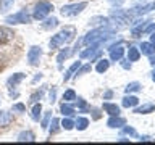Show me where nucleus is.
I'll list each match as a JSON object with an SVG mask.
<instances>
[{
  "instance_id": "obj_29",
  "label": "nucleus",
  "mask_w": 155,
  "mask_h": 145,
  "mask_svg": "<svg viewBox=\"0 0 155 145\" xmlns=\"http://www.w3.org/2000/svg\"><path fill=\"white\" fill-rule=\"evenodd\" d=\"M63 100H65V102H73V100H76V94H74V90H73V89L66 90L65 94H63Z\"/></svg>"
},
{
  "instance_id": "obj_25",
  "label": "nucleus",
  "mask_w": 155,
  "mask_h": 145,
  "mask_svg": "<svg viewBox=\"0 0 155 145\" xmlns=\"http://www.w3.org/2000/svg\"><path fill=\"white\" fill-rule=\"evenodd\" d=\"M61 127L65 129V130H71L73 127H74V121H73V119H70V118L66 116V118L61 121Z\"/></svg>"
},
{
  "instance_id": "obj_7",
  "label": "nucleus",
  "mask_w": 155,
  "mask_h": 145,
  "mask_svg": "<svg viewBox=\"0 0 155 145\" xmlns=\"http://www.w3.org/2000/svg\"><path fill=\"white\" fill-rule=\"evenodd\" d=\"M110 14H111L113 18H116V21H118V23H128V21H129V14H128V11H124V10H121V8L111 10Z\"/></svg>"
},
{
  "instance_id": "obj_10",
  "label": "nucleus",
  "mask_w": 155,
  "mask_h": 145,
  "mask_svg": "<svg viewBox=\"0 0 155 145\" xmlns=\"http://www.w3.org/2000/svg\"><path fill=\"white\" fill-rule=\"evenodd\" d=\"M137 103H139V98L134 97V95H126L123 98V106L124 108H134Z\"/></svg>"
},
{
  "instance_id": "obj_43",
  "label": "nucleus",
  "mask_w": 155,
  "mask_h": 145,
  "mask_svg": "<svg viewBox=\"0 0 155 145\" xmlns=\"http://www.w3.org/2000/svg\"><path fill=\"white\" fill-rule=\"evenodd\" d=\"M150 65L155 66V56H150Z\"/></svg>"
},
{
  "instance_id": "obj_38",
  "label": "nucleus",
  "mask_w": 155,
  "mask_h": 145,
  "mask_svg": "<svg viewBox=\"0 0 155 145\" xmlns=\"http://www.w3.org/2000/svg\"><path fill=\"white\" fill-rule=\"evenodd\" d=\"M48 95H50V102L53 103V102H55V95H57V90H55V87H53V89H50V92H48Z\"/></svg>"
},
{
  "instance_id": "obj_37",
  "label": "nucleus",
  "mask_w": 155,
  "mask_h": 145,
  "mask_svg": "<svg viewBox=\"0 0 155 145\" xmlns=\"http://www.w3.org/2000/svg\"><path fill=\"white\" fill-rule=\"evenodd\" d=\"M123 132H124V134H128V135H136V130H134L133 127H124V129H123Z\"/></svg>"
},
{
  "instance_id": "obj_18",
  "label": "nucleus",
  "mask_w": 155,
  "mask_h": 145,
  "mask_svg": "<svg viewBox=\"0 0 155 145\" xmlns=\"http://www.w3.org/2000/svg\"><path fill=\"white\" fill-rule=\"evenodd\" d=\"M140 56V52L137 47H129L128 50V61H137Z\"/></svg>"
},
{
  "instance_id": "obj_44",
  "label": "nucleus",
  "mask_w": 155,
  "mask_h": 145,
  "mask_svg": "<svg viewBox=\"0 0 155 145\" xmlns=\"http://www.w3.org/2000/svg\"><path fill=\"white\" fill-rule=\"evenodd\" d=\"M152 81L155 82V69H153V72H152Z\"/></svg>"
},
{
  "instance_id": "obj_22",
  "label": "nucleus",
  "mask_w": 155,
  "mask_h": 145,
  "mask_svg": "<svg viewBox=\"0 0 155 145\" xmlns=\"http://www.w3.org/2000/svg\"><path fill=\"white\" fill-rule=\"evenodd\" d=\"M41 111H42V105L41 103H36L32 106V111H31V118L34 121H39V118H41Z\"/></svg>"
},
{
  "instance_id": "obj_20",
  "label": "nucleus",
  "mask_w": 155,
  "mask_h": 145,
  "mask_svg": "<svg viewBox=\"0 0 155 145\" xmlns=\"http://www.w3.org/2000/svg\"><path fill=\"white\" fill-rule=\"evenodd\" d=\"M87 126H89V119H87V118H82V116H81V118H78V121L74 123V127H76L78 130H84Z\"/></svg>"
},
{
  "instance_id": "obj_2",
  "label": "nucleus",
  "mask_w": 155,
  "mask_h": 145,
  "mask_svg": "<svg viewBox=\"0 0 155 145\" xmlns=\"http://www.w3.org/2000/svg\"><path fill=\"white\" fill-rule=\"evenodd\" d=\"M53 10L52 3L45 2V0H41L36 7H34V11H32V18L37 19V21H42V19H45L48 16V13H50Z\"/></svg>"
},
{
  "instance_id": "obj_41",
  "label": "nucleus",
  "mask_w": 155,
  "mask_h": 145,
  "mask_svg": "<svg viewBox=\"0 0 155 145\" xmlns=\"http://www.w3.org/2000/svg\"><path fill=\"white\" fill-rule=\"evenodd\" d=\"M121 65H123V68H124V69H131V63H128V61H123Z\"/></svg>"
},
{
  "instance_id": "obj_6",
  "label": "nucleus",
  "mask_w": 155,
  "mask_h": 145,
  "mask_svg": "<svg viewBox=\"0 0 155 145\" xmlns=\"http://www.w3.org/2000/svg\"><path fill=\"white\" fill-rule=\"evenodd\" d=\"M108 50H110L111 61H120L121 58H123V55H124V47L121 45V42H120V45H111Z\"/></svg>"
},
{
  "instance_id": "obj_36",
  "label": "nucleus",
  "mask_w": 155,
  "mask_h": 145,
  "mask_svg": "<svg viewBox=\"0 0 155 145\" xmlns=\"http://www.w3.org/2000/svg\"><path fill=\"white\" fill-rule=\"evenodd\" d=\"M108 2L113 5V7H121V5L124 3V0H108Z\"/></svg>"
},
{
  "instance_id": "obj_23",
  "label": "nucleus",
  "mask_w": 155,
  "mask_h": 145,
  "mask_svg": "<svg viewBox=\"0 0 155 145\" xmlns=\"http://www.w3.org/2000/svg\"><path fill=\"white\" fill-rule=\"evenodd\" d=\"M13 2L15 0H0V11L2 13L8 11V10L13 7Z\"/></svg>"
},
{
  "instance_id": "obj_12",
  "label": "nucleus",
  "mask_w": 155,
  "mask_h": 145,
  "mask_svg": "<svg viewBox=\"0 0 155 145\" xmlns=\"http://www.w3.org/2000/svg\"><path fill=\"white\" fill-rule=\"evenodd\" d=\"M104 110L108 113L110 116H118L120 114V106L118 105H115V103H104Z\"/></svg>"
},
{
  "instance_id": "obj_5",
  "label": "nucleus",
  "mask_w": 155,
  "mask_h": 145,
  "mask_svg": "<svg viewBox=\"0 0 155 145\" xmlns=\"http://www.w3.org/2000/svg\"><path fill=\"white\" fill-rule=\"evenodd\" d=\"M41 56H42V48L41 47L32 45L31 48H29V52H28V61H29V65H31V66H37Z\"/></svg>"
},
{
  "instance_id": "obj_35",
  "label": "nucleus",
  "mask_w": 155,
  "mask_h": 145,
  "mask_svg": "<svg viewBox=\"0 0 155 145\" xmlns=\"http://www.w3.org/2000/svg\"><path fill=\"white\" fill-rule=\"evenodd\" d=\"M155 31V23H152L150 26H147V27H144V31L142 32H145V34H150V32H153Z\"/></svg>"
},
{
  "instance_id": "obj_9",
  "label": "nucleus",
  "mask_w": 155,
  "mask_h": 145,
  "mask_svg": "<svg viewBox=\"0 0 155 145\" xmlns=\"http://www.w3.org/2000/svg\"><path fill=\"white\" fill-rule=\"evenodd\" d=\"M60 111L65 116H68V118H71V116H74V106L73 105H70V102H63V103L60 105Z\"/></svg>"
},
{
  "instance_id": "obj_40",
  "label": "nucleus",
  "mask_w": 155,
  "mask_h": 145,
  "mask_svg": "<svg viewBox=\"0 0 155 145\" xmlns=\"http://www.w3.org/2000/svg\"><path fill=\"white\" fill-rule=\"evenodd\" d=\"M111 97H113V92H111V90H107V92H105V95H104V98H105V100H108V98H111Z\"/></svg>"
},
{
  "instance_id": "obj_32",
  "label": "nucleus",
  "mask_w": 155,
  "mask_h": 145,
  "mask_svg": "<svg viewBox=\"0 0 155 145\" xmlns=\"http://www.w3.org/2000/svg\"><path fill=\"white\" fill-rule=\"evenodd\" d=\"M58 124H60V121H58V119H52V127H50V132L52 134H55L57 130H58Z\"/></svg>"
},
{
  "instance_id": "obj_30",
  "label": "nucleus",
  "mask_w": 155,
  "mask_h": 145,
  "mask_svg": "<svg viewBox=\"0 0 155 145\" xmlns=\"http://www.w3.org/2000/svg\"><path fill=\"white\" fill-rule=\"evenodd\" d=\"M89 71H91V63H89V65H84V66H79V68H78L76 76H81V74H84V72H89Z\"/></svg>"
},
{
  "instance_id": "obj_11",
  "label": "nucleus",
  "mask_w": 155,
  "mask_h": 145,
  "mask_svg": "<svg viewBox=\"0 0 155 145\" xmlns=\"http://www.w3.org/2000/svg\"><path fill=\"white\" fill-rule=\"evenodd\" d=\"M139 52H142L144 55H149V56L153 55V53H155V44H152V42H142Z\"/></svg>"
},
{
  "instance_id": "obj_17",
  "label": "nucleus",
  "mask_w": 155,
  "mask_h": 145,
  "mask_svg": "<svg viewBox=\"0 0 155 145\" xmlns=\"http://www.w3.org/2000/svg\"><path fill=\"white\" fill-rule=\"evenodd\" d=\"M12 113H8V111H0V126L5 127V126H8L12 123Z\"/></svg>"
},
{
  "instance_id": "obj_26",
  "label": "nucleus",
  "mask_w": 155,
  "mask_h": 145,
  "mask_svg": "<svg viewBox=\"0 0 155 145\" xmlns=\"http://www.w3.org/2000/svg\"><path fill=\"white\" fill-rule=\"evenodd\" d=\"M12 36H13V34L10 32V31H7V29H3V27H0V42L10 40V39H12Z\"/></svg>"
},
{
  "instance_id": "obj_33",
  "label": "nucleus",
  "mask_w": 155,
  "mask_h": 145,
  "mask_svg": "<svg viewBox=\"0 0 155 145\" xmlns=\"http://www.w3.org/2000/svg\"><path fill=\"white\" fill-rule=\"evenodd\" d=\"M42 94H44V92H42V90H39V92H36V94H34V95H31V103H36V102H37V98L41 100Z\"/></svg>"
},
{
  "instance_id": "obj_3",
  "label": "nucleus",
  "mask_w": 155,
  "mask_h": 145,
  "mask_svg": "<svg viewBox=\"0 0 155 145\" xmlns=\"http://www.w3.org/2000/svg\"><path fill=\"white\" fill-rule=\"evenodd\" d=\"M5 21H7L8 24H26V23L31 21V14L28 13V10H21V11L7 16Z\"/></svg>"
},
{
  "instance_id": "obj_8",
  "label": "nucleus",
  "mask_w": 155,
  "mask_h": 145,
  "mask_svg": "<svg viewBox=\"0 0 155 145\" xmlns=\"http://www.w3.org/2000/svg\"><path fill=\"white\" fill-rule=\"evenodd\" d=\"M124 124H126V121L123 118H120V114L118 116H111V118L107 121V126H108V127H123Z\"/></svg>"
},
{
  "instance_id": "obj_24",
  "label": "nucleus",
  "mask_w": 155,
  "mask_h": 145,
  "mask_svg": "<svg viewBox=\"0 0 155 145\" xmlns=\"http://www.w3.org/2000/svg\"><path fill=\"white\" fill-rule=\"evenodd\" d=\"M142 89V85L139 84V82H131V84L126 85V94H131V92H137Z\"/></svg>"
},
{
  "instance_id": "obj_4",
  "label": "nucleus",
  "mask_w": 155,
  "mask_h": 145,
  "mask_svg": "<svg viewBox=\"0 0 155 145\" xmlns=\"http://www.w3.org/2000/svg\"><path fill=\"white\" fill-rule=\"evenodd\" d=\"M86 7H87V2H81V3H74V5H66V7H61L60 13L63 14V16H76V14H79Z\"/></svg>"
},
{
  "instance_id": "obj_39",
  "label": "nucleus",
  "mask_w": 155,
  "mask_h": 145,
  "mask_svg": "<svg viewBox=\"0 0 155 145\" xmlns=\"http://www.w3.org/2000/svg\"><path fill=\"white\" fill-rule=\"evenodd\" d=\"M76 100H78V106H79L81 110H84L86 108V102L82 100V98H76Z\"/></svg>"
},
{
  "instance_id": "obj_28",
  "label": "nucleus",
  "mask_w": 155,
  "mask_h": 145,
  "mask_svg": "<svg viewBox=\"0 0 155 145\" xmlns=\"http://www.w3.org/2000/svg\"><path fill=\"white\" fill-rule=\"evenodd\" d=\"M57 24H58L57 18H48V19H45V23H44V27H45V29H52V27H57Z\"/></svg>"
},
{
  "instance_id": "obj_13",
  "label": "nucleus",
  "mask_w": 155,
  "mask_h": 145,
  "mask_svg": "<svg viewBox=\"0 0 155 145\" xmlns=\"http://www.w3.org/2000/svg\"><path fill=\"white\" fill-rule=\"evenodd\" d=\"M155 110V105L153 103H144L142 106H137L134 110V113H139V114H147V113H152Z\"/></svg>"
},
{
  "instance_id": "obj_31",
  "label": "nucleus",
  "mask_w": 155,
  "mask_h": 145,
  "mask_svg": "<svg viewBox=\"0 0 155 145\" xmlns=\"http://www.w3.org/2000/svg\"><path fill=\"white\" fill-rule=\"evenodd\" d=\"M52 118V111H47V114L44 116V119H42V127L44 129H47V126H48V121H50Z\"/></svg>"
},
{
  "instance_id": "obj_14",
  "label": "nucleus",
  "mask_w": 155,
  "mask_h": 145,
  "mask_svg": "<svg viewBox=\"0 0 155 145\" xmlns=\"http://www.w3.org/2000/svg\"><path fill=\"white\" fill-rule=\"evenodd\" d=\"M91 24H94V26H108L110 21H108V18H105V16H94V18H91Z\"/></svg>"
},
{
  "instance_id": "obj_34",
  "label": "nucleus",
  "mask_w": 155,
  "mask_h": 145,
  "mask_svg": "<svg viewBox=\"0 0 155 145\" xmlns=\"http://www.w3.org/2000/svg\"><path fill=\"white\" fill-rule=\"evenodd\" d=\"M13 110L15 111H26V106H24L23 103H15L13 105Z\"/></svg>"
},
{
  "instance_id": "obj_1",
  "label": "nucleus",
  "mask_w": 155,
  "mask_h": 145,
  "mask_svg": "<svg viewBox=\"0 0 155 145\" xmlns=\"http://www.w3.org/2000/svg\"><path fill=\"white\" fill-rule=\"evenodd\" d=\"M73 37H74V27H65L63 31H60L58 34L52 37L50 40V48H58L61 45H65V44L71 42Z\"/></svg>"
},
{
  "instance_id": "obj_19",
  "label": "nucleus",
  "mask_w": 155,
  "mask_h": 145,
  "mask_svg": "<svg viewBox=\"0 0 155 145\" xmlns=\"http://www.w3.org/2000/svg\"><path fill=\"white\" fill-rule=\"evenodd\" d=\"M108 66H110V61H108V60H105V58H102V60H100L99 63H97V66H95V71H97V72H100V74H102V72H105L107 69H108Z\"/></svg>"
},
{
  "instance_id": "obj_16",
  "label": "nucleus",
  "mask_w": 155,
  "mask_h": 145,
  "mask_svg": "<svg viewBox=\"0 0 155 145\" xmlns=\"http://www.w3.org/2000/svg\"><path fill=\"white\" fill-rule=\"evenodd\" d=\"M79 66H81V61L73 63V65L70 66V69H68V71L65 72V76H63V81H65V82H66V81H70V79H71V76L78 71V68H79Z\"/></svg>"
},
{
  "instance_id": "obj_15",
  "label": "nucleus",
  "mask_w": 155,
  "mask_h": 145,
  "mask_svg": "<svg viewBox=\"0 0 155 145\" xmlns=\"http://www.w3.org/2000/svg\"><path fill=\"white\" fill-rule=\"evenodd\" d=\"M18 142H34L36 140V137H34V134L31 132V130H24V132H21L18 135Z\"/></svg>"
},
{
  "instance_id": "obj_42",
  "label": "nucleus",
  "mask_w": 155,
  "mask_h": 145,
  "mask_svg": "<svg viewBox=\"0 0 155 145\" xmlns=\"http://www.w3.org/2000/svg\"><path fill=\"white\" fill-rule=\"evenodd\" d=\"M150 42L155 44V31H153V32H150Z\"/></svg>"
},
{
  "instance_id": "obj_27",
  "label": "nucleus",
  "mask_w": 155,
  "mask_h": 145,
  "mask_svg": "<svg viewBox=\"0 0 155 145\" xmlns=\"http://www.w3.org/2000/svg\"><path fill=\"white\" fill-rule=\"evenodd\" d=\"M70 55H71V50H70V48H65V50H61L60 53H58L57 61H58V63H61L63 60H66V58L70 56Z\"/></svg>"
},
{
  "instance_id": "obj_21",
  "label": "nucleus",
  "mask_w": 155,
  "mask_h": 145,
  "mask_svg": "<svg viewBox=\"0 0 155 145\" xmlns=\"http://www.w3.org/2000/svg\"><path fill=\"white\" fill-rule=\"evenodd\" d=\"M24 79V74H23V72H18V74H13L12 77H10V79H8V85H16V84H19V82H21Z\"/></svg>"
}]
</instances>
